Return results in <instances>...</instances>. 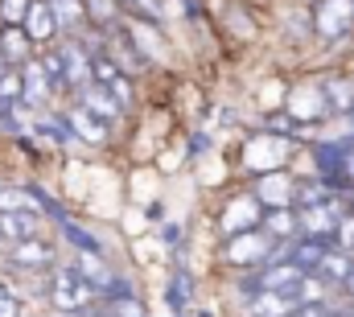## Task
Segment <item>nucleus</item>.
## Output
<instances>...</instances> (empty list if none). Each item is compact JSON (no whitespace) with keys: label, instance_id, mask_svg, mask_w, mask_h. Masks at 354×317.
<instances>
[{"label":"nucleus","instance_id":"f257e3e1","mask_svg":"<svg viewBox=\"0 0 354 317\" xmlns=\"http://www.w3.org/2000/svg\"><path fill=\"white\" fill-rule=\"evenodd\" d=\"M95 297H99V289L91 284L75 264H62V268L50 272V305H54L58 314H66V317L83 314V309H91Z\"/></svg>","mask_w":354,"mask_h":317},{"label":"nucleus","instance_id":"f03ea898","mask_svg":"<svg viewBox=\"0 0 354 317\" xmlns=\"http://www.w3.org/2000/svg\"><path fill=\"white\" fill-rule=\"evenodd\" d=\"M305 276H309V272H301L292 260H276V264L252 268L248 280H243V289H248V293H297V289L305 284Z\"/></svg>","mask_w":354,"mask_h":317},{"label":"nucleus","instance_id":"7ed1b4c3","mask_svg":"<svg viewBox=\"0 0 354 317\" xmlns=\"http://www.w3.org/2000/svg\"><path fill=\"white\" fill-rule=\"evenodd\" d=\"M351 210H346V202L338 198V202H330V206H305L301 210V235L309 239H322V243H330L334 247V239H338V227H342V219H346Z\"/></svg>","mask_w":354,"mask_h":317},{"label":"nucleus","instance_id":"20e7f679","mask_svg":"<svg viewBox=\"0 0 354 317\" xmlns=\"http://www.w3.org/2000/svg\"><path fill=\"white\" fill-rule=\"evenodd\" d=\"M313 29L330 42L346 37L354 29V0H317L313 4Z\"/></svg>","mask_w":354,"mask_h":317},{"label":"nucleus","instance_id":"39448f33","mask_svg":"<svg viewBox=\"0 0 354 317\" xmlns=\"http://www.w3.org/2000/svg\"><path fill=\"white\" fill-rule=\"evenodd\" d=\"M272 239L256 235V231H248V235H235L231 243H227V260L231 264H248V268H260V264H268L272 260Z\"/></svg>","mask_w":354,"mask_h":317},{"label":"nucleus","instance_id":"423d86ee","mask_svg":"<svg viewBox=\"0 0 354 317\" xmlns=\"http://www.w3.org/2000/svg\"><path fill=\"white\" fill-rule=\"evenodd\" d=\"M8 264H12V268H25V272H46V268H54V247H50L46 239L12 243V247H8Z\"/></svg>","mask_w":354,"mask_h":317},{"label":"nucleus","instance_id":"0eeeda50","mask_svg":"<svg viewBox=\"0 0 354 317\" xmlns=\"http://www.w3.org/2000/svg\"><path fill=\"white\" fill-rule=\"evenodd\" d=\"M79 103L87 107L91 116H99L103 124H115V120L124 116V103L111 95V87H103V82H95V79H91L83 91H79Z\"/></svg>","mask_w":354,"mask_h":317},{"label":"nucleus","instance_id":"6e6552de","mask_svg":"<svg viewBox=\"0 0 354 317\" xmlns=\"http://www.w3.org/2000/svg\"><path fill=\"white\" fill-rule=\"evenodd\" d=\"M305 301L297 293H248V314L252 317H292Z\"/></svg>","mask_w":354,"mask_h":317},{"label":"nucleus","instance_id":"1a4fd4ad","mask_svg":"<svg viewBox=\"0 0 354 317\" xmlns=\"http://www.w3.org/2000/svg\"><path fill=\"white\" fill-rule=\"evenodd\" d=\"M37 231H41L37 210H0V243H25L37 239Z\"/></svg>","mask_w":354,"mask_h":317},{"label":"nucleus","instance_id":"9d476101","mask_svg":"<svg viewBox=\"0 0 354 317\" xmlns=\"http://www.w3.org/2000/svg\"><path fill=\"white\" fill-rule=\"evenodd\" d=\"M58 29H62V25H58L54 4H50V0H33V4H29V17H25V33L33 37V46L54 42V33H58Z\"/></svg>","mask_w":354,"mask_h":317},{"label":"nucleus","instance_id":"9b49d317","mask_svg":"<svg viewBox=\"0 0 354 317\" xmlns=\"http://www.w3.org/2000/svg\"><path fill=\"white\" fill-rule=\"evenodd\" d=\"M288 111H292L297 120H322V116L330 111L326 87H322V82H317V87H297L292 99H288Z\"/></svg>","mask_w":354,"mask_h":317},{"label":"nucleus","instance_id":"f8f14e48","mask_svg":"<svg viewBox=\"0 0 354 317\" xmlns=\"http://www.w3.org/2000/svg\"><path fill=\"white\" fill-rule=\"evenodd\" d=\"M256 198H264L268 206H297V181L284 173H264L256 185Z\"/></svg>","mask_w":354,"mask_h":317},{"label":"nucleus","instance_id":"ddd939ff","mask_svg":"<svg viewBox=\"0 0 354 317\" xmlns=\"http://www.w3.org/2000/svg\"><path fill=\"white\" fill-rule=\"evenodd\" d=\"M0 50H4V58L12 66H25L29 54H33V37L25 33V25H4L0 29Z\"/></svg>","mask_w":354,"mask_h":317},{"label":"nucleus","instance_id":"4468645a","mask_svg":"<svg viewBox=\"0 0 354 317\" xmlns=\"http://www.w3.org/2000/svg\"><path fill=\"white\" fill-rule=\"evenodd\" d=\"M326 251H330V243H322V239H292V247H288V260L301 268V272H317L322 268V260H326Z\"/></svg>","mask_w":354,"mask_h":317},{"label":"nucleus","instance_id":"2eb2a0df","mask_svg":"<svg viewBox=\"0 0 354 317\" xmlns=\"http://www.w3.org/2000/svg\"><path fill=\"white\" fill-rule=\"evenodd\" d=\"M25 71V107H46V99L54 95V87H50V79H46V66L41 62H25L21 66Z\"/></svg>","mask_w":354,"mask_h":317},{"label":"nucleus","instance_id":"dca6fc26","mask_svg":"<svg viewBox=\"0 0 354 317\" xmlns=\"http://www.w3.org/2000/svg\"><path fill=\"white\" fill-rule=\"evenodd\" d=\"M264 227L272 231L276 239H301V210L297 206H272L264 215Z\"/></svg>","mask_w":354,"mask_h":317},{"label":"nucleus","instance_id":"f3484780","mask_svg":"<svg viewBox=\"0 0 354 317\" xmlns=\"http://www.w3.org/2000/svg\"><path fill=\"white\" fill-rule=\"evenodd\" d=\"M75 268L87 276L91 284L99 289V293H107L111 284H115V276H111V268L103 264V251H79V260H75Z\"/></svg>","mask_w":354,"mask_h":317},{"label":"nucleus","instance_id":"a211bd4d","mask_svg":"<svg viewBox=\"0 0 354 317\" xmlns=\"http://www.w3.org/2000/svg\"><path fill=\"white\" fill-rule=\"evenodd\" d=\"M71 128H75L87 145H107V128H111V124H103L99 116H91L87 107L79 103V107L71 111Z\"/></svg>","mask_w":354,"mask_h":317},{"label":"nucleus","instance_id":"6ab92c4d","mask_svg":"<svg viewBox=\"0 0 354 317\" xmlns=\"http://www.w3.org/2000/svg\"><path fill=\"white\" fill-rule=\"evenodd\" d=\"M0 107H25V71L21 66L0 71Z\"/></svg>","mask_w":354,"mask_h":317},{"label":"nucleus","instance_id":"aec40b11","mask_svg":"<svg viewBox=\"0 0 354 317\" xmlns=\"http://www.w3.org/2000/svg\"><path fill=\"white\" fill-rule=\"evenodd\" d=\"M351 268H354V255H351V251H342V247H330L317 272H322L330 284H338V289H342V280L351 276Z\"/></svg>","mask_w":354,"mask_h":317},{"label":"nucleus","instance_id":"412c9836","mask_svg":"<svg viewBox=\"0 0 354 317\" xmlns=\"http://www.w3.org/2000/svg\"><path fill=\"white\" fill-rule=\"evenodd\" d=\"M50 4H54L62 29H79L87 21V0H50Z\"/></svg>","mask_w":354,"mask_h":317},{"label":"nucleus","instance_id":"4be33fe9","mask_svg":"<svg viewBox=\"0 0 354 317\" xmlns=\"http://www.w3.org/2000/svg\"><path fill=\"white\" fill-rule=\"evenodd\" d=\"M103 309H107L111 317H149V309H145L132 293H124V297H107V301H103Z\"/></svg>","mask_w":354,"mask_h":317},{"label":"nucleus","instance_id":"5701e85b","mask_svg":"<svg viewBox=\"0 0 354 317\" xmlns=\"http://www.w3.org/2000/svg\"><path fill=\"white\" fill-rule=\"evenodd\" d=\"M58 227L71 235V243H75L79 251H103V247H99V239L91 235L87 227H79V223H71V219H58Z\"/></svg>","mask_w":354,"mask_h":317},{"label":"nucleus","instance_id":"b1692460","mask_svg":"<svg viewBox=\"0 0 354 317\" xmlns=\"http://www.w3.org/2000/svg\"><path fill=\"white\" fill-rule=\"evenodd\" d=\"M29 4H33V0H0V29H4V25H25Z\"/></svg>","mask_w":354,"mask_h":317},{"label":"nucleus","instance_id":"393cba45","mask_svg":"<svg viewBox=\"0 0 354 317\" xmlns=\"http://www.w3.org/2000/svg\"><path fill=\"white\" fill-rule=\"evenodd\" d=\"M120 8H128L132 17H149V21H157L161 17V0H115Z\"/></svg>","mask_w":354,"mask_h":317},{"label":"nucleus","instance_id":"a878e982","mask_svg":"<svg viewBox=\"0 0 354 317\" xmlns=\"http://www.w3.org/2000/svg\"><path fill=\"white\" fill-rule=\"evenodd\" d=\"M0 317H25V305H21V297H17V293H8L4 284H0Z\"/></svg>","mask_w":354,"mask_h":317},{"label":"nucleus","instance_id":"bb28decb","mask_svg":"<svg viewBox=\"0 0 354 317\" xmlns=\"http://www.w3.org/2000/svg\"><path fill=\"white\" fill-rule=\"evenodd\" d=\"M342 314H346V305L342 309L338 305H301L292 317H342Z\"/></svg>","mask_w":354,"mask_h":317},{"label":"nucleus","instance_id":"cd10ccee","mask_svg":"<svg viewBox=\"0 0 354 317\" xmlns=\"http://www.w3.org/2000/svg\"><path fill=\"white\" fill-rule=\"evenodd\" d=\"M334 247H342V251H351L354 255V215L342 219V227H338V239H334Z\"/></svg>","mask_w":354,"mask_h":317},{"label":"nucleus","instance_id":"c85d7f7f","mask_svg":"<svg viewBox=\"0 0 354 317\" xmlns=\"http://www.w3.org/2000/svg\"><path fill=\"white\" fill-rule=\"evenodd\" d=\"M107 87H111V95H115V99H120L124 107H132V82L124 79V75H120V79H111Z\"/></svg>","mask_w":354,"mask_h":317},{"label":"nucleus","instance_id":"c756f323","mask_svg":"<svg viewBox=\"0 0 354 317\" xmlns=\"http://www.w3.org/2000/svg\"><path fill=\"white\" fill-rule=\"evenodd\" d=\"M264 124H268V132H288V128L297 124V116H292V111H280V116H268Z\"/></svg>","mask_w":354,"mask_h":317},{"label":"nucleus","instance_id":"7c9ffc66","mask_svg":"<svg viewBox=\"0 0 354 317\" xmlns=\"http://www.w3.org/2000/svg\"><path fill=\"white\" fill-rule=\"evenodd\" d=\"M346 181H354V141L346 145Z\"/></svg>","mask_w":354,"mask_h":317},{"label":"nucleus","instance_id":"2f4dec72","mask_svg":"<svg viewBox=\"0 0 354 317\" xmlns=\"http://www.w3.org/2000/svg\"><path fill=\"white\" fill-rule=\"evenodd\" d=\"M342 202H346V210H351V215H354V181H351V185H346V190H342Z\"/></svg>","mask_w":354,"mask_h":317},{"label":"nucleus","instance_id":"473e14b6","mask_svg":"<svg viewBox=\"0 0 354 317\" xmlns=\"http://www.w3.org/2000/svg\"><path fill=\"white\" fill-rule=\"evenodd\" d=\"M342 293H346V297H351V301H354V268H351V276L342 280Z\"/></svg>","mask_w":354,"mask_h":317},{"label":"nucleus","instance_id":"72a5a7b5","mask_svg":"<svg viewBox=\"0 0 354 317\" xmlns=\"http://www.w3.org/2000/svg\"><path fill=\"white\" fill-rule=\"evenodd\" d=\"M71 317H111L107 309H83V314H71Z\"/></svg>","mask_w":354,"mask_h":317},{"label":"nucleus","instance_id":"f704fd0d","mask_svg":"<svg viewBox=\"0 0 354 317\" xmlns=\"http://www.w3.org/2000/svg\"><path fill=\"white\" fill-rule=\"evenodd\" d=\"M342 317H354V305H346V314H342Z\"/></svg>","mask_w":354,"mask_h":317},{"label":"nucleus","instance_id":"c9c22d12","mask_svg":"<svg viewBox=\"0 0 354 317\" xmlns=\"http://www.w3.org/2000/svg\"><path fill=\"white\" fill-rule=\"evenodd\" d=\"M351 116H354V111H351Z\"/></svg>","mask_w":354,"mask_h":317}]
</instances>
